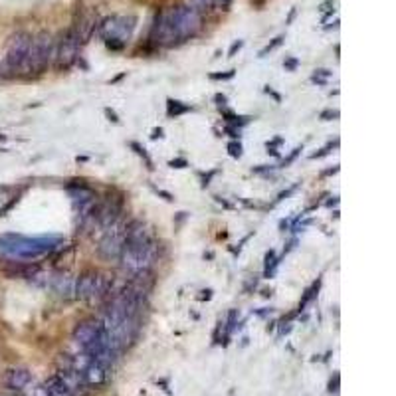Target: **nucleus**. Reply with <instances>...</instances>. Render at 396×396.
<instances>
[{
	"mask_svg": "<svg viewBox=\"0 0 396 396\" xmlns=\"http://www.w3.org/2000/svg\"><path fill=\"white\" fill-rule=\"evenodd\" d=\"M79 48H81V44L72 28L62 32V36L54 42V66L58 72H66L77 62Z\"/></svg>",
	"mask_w": 396,
	"mask_h": 396,
	"instance_id": "8",
	"label": "nucleus"
},
{
	"mask_svg": "<svg viewBox=\"0 0 396 396\" xmlns=\"http://www.w3.org/2000/svg\"><path fill=\"white\" fill-rule=\"evenodd\" d=\"M97 26H99V18H97V14H95L93 10H89V12L79 14V18H77L75 24L72 26V30L75 32L79 44H85V42H89L91 34L97 30Z\"/></svg>",
	"mask_w": 396,
	"mask_h": 396,
	"instance_id": "11",
	"label": "nucleus"
},
{
	"mask_svg": "<svg viewBox=\"0 0 396 396\" xmlns=\"http://www.w3.org/2000/svg\"><path fill=\"white\" fill-rule=\"evenodd\" d=\"M230 4H232V0H214V6H218L220 10H228Z\"/></svg>",
	"mask_w": 396,
	"mask_h": 396,
	"instance_id": "23",
	"label": "nucleus"
},
{
	"mask_svg": "<svg viewBox=\"0 0 396 396\" xmlns=\"http://www.w3.org/2000/svg\"><path fill=\"white\" fill-rule=\"evenodd\" d=\"M32 382V372L24 367H14V369H8L6 374H4V384L8 390H14V392H20L24 390L28 384Z\"/></svg>",
	"mask_w": 396,
	"mask_h": 396,
	"instance_id": "12",
	"label": "nucleus"
},
{
	"mask_svg": "<svg viewBox=\"0 0 396 396\" xmlns=\"http://www.w3.org/2000/svg\"><path fill=\"white\" fill-rule=\"evenodd\" d=\"M54 38L50 32H40L32 38L28 56L22 68L24 75H40L54 64Z\"/></svg>",
	"mask_w": 396,
	"mask_h": 396,
	"instance_id": "4",
	"label": "nucleus"
},
{
	"mask_svg": "<svg viewBox=\"0 0 396 396\" xmlns=\"http://www.w3.org/2000/svg\"><path fill=\"white\" fill-rule=\"evenodd\" d=\"M107 371H109L107 367L99 365L97 361H91V363L87 365V369L81 372L83 382H87V384H91V386L103 384V382H105V378H107Z\"/></svg>",
	"mask_w": 396,
	"mask_h": 396,
	"instance_id": "14",
	"label": "nucleus"
},
{
	"mask_svg": "<svg viewBox=\"0 0 396 396\" xmlns=\"http://www.w3.org/2000/svg\"><path fill=\"white\" fill-rule=\"evenodd\" d=\"M4 139H6V137H4V135H0V141H4Z\"/></svg>",
	"mask_w": 396,
	"mask_h": 396,
	"instance_id": "33",
	"label": "nucleus"
},
{
	"mask_svg": "<svg viewBox=\"0 0 396 396\" xmlns=\"http://www.w3.org/2000/svg\"><path fill=\"white\" fill-rule=\"evenodd\" d=\"M283 68H285V70H289V72H293V70L297 68V60H295V58L285 60V62H283Z\"/></svg>",
	"mask_w": 396,
	"mask_h": 396,
	"instance_id": "24",
	"label": "nucleus"
},
{
	"mask_svg": "<svg viewBox=\"0 0 396 396\" xmlns=\"http://www.w3.org/2000/svg\"><path fill=\"white\" fill-rule=\"evenodd\" d=\"M101 331H103L101 321L85 319V321L77 323V327L74 329V341L81 346V349H85V346H89L99 335H101Z\"/></svg>",
	"mask_w": 396,
	"mask_h": 396,
	"instance_id": "10",
	"label": "nucleus"
},
{
	"mask_svg": "<svg viewBox=\"0 0 396 396\" xmlns=\"http://www.w3.org/2000/svg\"><path fill=\"white\" fill-rule=\"evenodd\" d=\"M228 153L232 155V157H242V145L240 143H236V141H232V143H228Z\"/></svg>",
	"mask_w": 396,
	"mask_h": 396,
	"instance_id": "18",
	"label": "nucleus"
},
{
	"mask_svg": "<svg viewBox=\"0 0 396 396\" xmlns=\"http://www.w3.org/2000/svg\"><path fill=\"white\" fill-rule=\"evenodd\" d=\"M190 109H192L190 105H184L182 101H174V99H169V103H167V113L171 117H178V115H182V113H186Z\"/></svg>",
	"mask_w": 396,
	"mask_h": 396,
	"instance_id": "15",
	"label": "nucleus"
},
{
	"mask_svg": "<svg viewBox=\"0 0 396 396\" xmlns=\"http://www.w3.org/2000/svg\"><path fill=\"white\" fill-rule=\"evenodd\" d=\"M109 289V279L107 275L99 273L95 270H85L75 277V293L74 297L81 301L87 299H99L103 297Z\"/></svg>",
	"mask_w": 396,
	"mask_h": 396,
	"instance_id": "7",
	"label": "nucleus"
},
{
	"mask_svg": "<svg viewBox=\"0 0 396 396\" xmlns=\"http://www.w3.org/2000/svg\"><path fill=\"white\" fill-rule=\"evenodd\" d=\"M321 117L329 121V117H339V113H337V111H323V113H321Z\"/></svg>",
	"mask_w": 396,
	"mask_h": 396,
	"instance_id": "29",
	"label": "nucleus"
},
{
	"mask_svg": "<svg viewBox=\"0 0 396 396\" xmlns=\"http://www.w3.org/2000/svg\"><path fill=\"white\" fill-rule=\"evenodd\" d=\"M125 236H127V224L119 218L107 230H103L101 242H99V248H97L99 256L105 260H119L125 246Z\"/></svg>",
	"mask_w": 396,
	"mask_h": 396,
	"instance_id": "9",
	"label": "nucleus"
},
{
	"mask_svg": "<svg viewBox=\"0 0 396 396\" xmlns=\"http://www.w3.org/2000/svg\"><path fill=\"white\" fill-rule=\"evenodd\" d=\"M202 28V14L192 6L180 4L169 10H161L155 16L151 40L159 46H174L196 36Z\"/></svg>",
	"mask_w": 396,
	"mask_h": 396,
	"instance_id": "1",
	"label": "nucleus"
},
{
	"mask_svg": "<svg viewBox=\"0 0 396 396\" xmlns=\"http://www.w3.org/2000/svg\"><path fill=\"white\" fill-rule=\"evenodd\" d=\"M161 133H163V131H161V129H155V133H153V139H157V137H161Z\"/></svg>",
	"mask_w": 396,
	"mask_h": 396,
	"instance_id": "32",
	"label": "nucleus"
},
{
	"mask_svg": "<svg viewBox=\"0 0 396 396\" xmlns=\"http://www.w3.org/2000/svg\"><path fill=\"white\" fill-rule=\"evenodd\" d=\"M299 153H301V148H295V151H293V153H291V155H289V157L283 161V167H285V165H289V163H291V161H293L297 155H299Z\"/></svg>",
	"mask_w": 396,
	"mask_h": 396,
	"instance_id": "27",
	"label": "nucleus"
},
{
	"mask_svg": "<svg viewBox=\"0 0 396 396\" xmlns=\"http://www.w3.org/2000/svg\"><path fill=\"white\" fill-rule=\"evenodd\" d=\"M216 101H222V103H226V97H224V95H220V93H218V95H216Z\"/></svg>",
	"mask_w": 396,
	"mask_h": 396,
	"instance_id": "31",
	"label": "nucleus"
},
{
	"mask_svg": "<svg viewBox=\"0 0 396 396\" xmlns=\"http://www.w3.org/2000/svg\"><path fill=\"white\" fill-rule=\"evenodd\" d=\"M192 8L196 12H212L214 8V0H192Z\"/></svg>",
	"mask_w": 396,
	"mask_h": 396,
	"instance_id": "16",
	"label": "nucleus"
},
{
	"mask_svg": "<svg viewBox=\"0 0 396 396\" xmlns=\"http://www.w3.org/2000/svg\"><path fill=\"white\" fill-rule=\"evenodd\" d=\"M105 115L109 117V121H113V123H119V119H117L115 111H111V109H105Z\"/></svg>",
	"mask_w": 396,
	"mask_h": 396,
	"instance_id": "28",
	"label": "nucleus"
},
{
	"mask_svg": "<svg viewBox=\"0 0 396 396\" xmlns=\"http://www.w3.org/2000/svg\"><path fill=\"white\" fill-rule=\"evenodd\" d=\"M52 289L58 293V297L62 299H72L74 293H75V275L68 273V272H62V273H56L52 279Z\"/></svg>",
	"mask_w": 396,
	"mask_h": 396,
	"instance_id": "13",
	"label": "nucleus"
},
{
	"mask_svg": "<svg viewBox=\"0 0 396 396\" xmlns=\"http://www.w3.org/2000/svg\"><path fill=\"white\" fill-rule=\"evenodd\" d=\"M30 42H32V36L28 32H16L10 38L6 54H4L2 62H0V77L2 79H10V77H16L18 74H22Z\"/></svg>",
	"mask_w": 396,
	"mask_h": 396,
	"instance_id": "6",
	"label": "nucleus"
},
{
	"mask_svg": "<svg viewBox=\"0 0 396 396\" xmlns=\"http://www.w3.org/2000/svg\"><path fill=\"white\" fill-rule=\"evenodd\" d=\"M157 244L147 230V226L139 220L127 224V236H125V246L119 256L121 268L129 275H143L148 273L151 268L157 262Z\"/></svg>",
	"mask_w": 396,
	"mask_h": 396,
	"instance_id": "2",
	"label": "nucleus"
},
{
	"mask_svg": "<svg viewBox=\"0 0 396 396\" xmlns=\"http://www.w3.org/2000/svg\"><path fill=\"white\" fill-rule=\"evenodd\" d=\"M135 24H137L135 16H109L99 20L97 32L105 40V46L117 52V50H123L127 46L129 38L135 32Z\"/></svg>",
	"mask_w": 396,
	"mask_h": 396,
	"instance_id": "5",
	"label": "nucleus"
},
{
	"mask_svg": "<svg viewBox=\"0 0 396 396\" xmlns=\"http://www.w3.org/2000/svg\"><path fill=\"white\" fill-rule=\"evenodd\" d=\"M277 264H279V262L275 260V252L270 250V252L266 254V275H272V272H273V268H275Z\"/></svg>",
	"mask_w": 396,
	"mask_h": 396,
	"instance_id": "17",
	"label": "nucleus"
},
{
	"mask_svg": "<svg viewBox=\"0 0 396 396\" xmlns=\"http://www.w3.org/2000/svg\"><path fill=\"white\" fill-rule=\"evenodd\" d=\"M268 171H272V167H268V165H262V167L254 169V173H268Z\"/></svg>",
	"mask_w": 396,
	"mask_h": 396,
	"instance_id": "30",
	"label": "nucleus"
},
{
	"mask_svg": "<svg viewBox=\"0 0 396 396\" xmlns=\"http://www.w3.org/2000/svg\"><path fill=\"white\" fill-rule=\"evenodd\" d=\"M232 77H234V70H230L226 74H212L210 75V79H232Z\"/></svg>",
	"mask_w": 396,
	"mask_h": 396,
	"instance_id": "22",
	"label": "nucleus"
},
{
	"mask_svg": "<svg viewBox=\"0 0 396 396\" xmlns=\"http://www.w3.org/2000/svg\"><path fill=\"white\" fill-rule=\"evenodd\" d=\"M281 40H283V36H277V38H275V40H273L272 44H268V46H266V48L262 50V52H260V58H264V56H266L268 52H272V50H273V48H277V46L281 44Z\"/></svg>",
	"mask_w": 396,
	"mask_h": 396,
	"instance_id": "19",
	"label": "nucleus"
},
{
	"mask_svg": "<svg viewBox=\"0 0 396 396\" xmlns=\"http://www.w3.org/2000/svg\"><path fill=\"white\" fill-rule=\"evenodd\" d=\"M62 242L58 236H40V238H28L20 234H4L0 236V256L10 260H36Z\"/></svg>",
	"mask_w": 396,
	"mask_h": 396,
	"instance_id": "3",
	"label": "nucleus"
},
{
	"mask_svg": "<svg viewBox=\"0 0 396 396\" xmlns=\"http://www.w3.org/2000/svg\"><path fill=\"white\" fill-rule=\"evenodd\" d=\"M169 165H171V167H173V169H184V167H186V165H188V163H186V161H184V159H174V161H171V163H169Z\"/></svg>",
	"mask_w": 396,
	"mask_h": 396,
	"instance_id": "25",
	"label": "nucleus"
},
{
	"mask_svg": "<svg viewBox=\"0 0 396 396\" xmlns=\"http://www.w3.org/2000/svg\"><path fill=\"white\" fill-rule=\"evenodd\" d=\"M242 46H244V40H238V42H234L232 46H230V52H228V56L232 58V56H236V52H240L242 50Z\"/></svg>",
	"mask_w": 396,
	"mask_h": 396,
	"instance_id": "21",
	"label": "nucleus"
},
{
	"mask_svg": "<svg viewBox=\"0 0 396 396\" xmlns=\"http://www.w3.org/2000/svg\"><path fill=\"white\" fill-rule=\"evenodd\" d=\"M339 378H341L339 374H335V380L331 378V382H329V390H331V392H337V390H339Z\"/></svg>",
	"mask_w": 396,
	"mask_h": 396,
	"instance_id": "26",
	"label": "nucleus"
},
{
	"mask_svg": "<svg viewBox=\"0 0 396 396\" xmlns=\"http://www.w3.org/2000/svg\"><path fill=\"white\" fill-rule=\"evenodd\" d=\"M238 309H232L230 313H228V331H232L234 327H236V319H238Z\"/></svg>",
	"mask_w": 396,
	"mask_h": 396,
	"instance_id": "20",
	"label": "nucleus"
}]
</instances>
